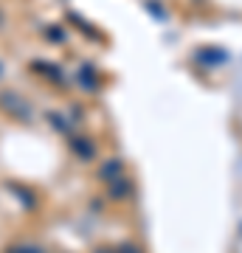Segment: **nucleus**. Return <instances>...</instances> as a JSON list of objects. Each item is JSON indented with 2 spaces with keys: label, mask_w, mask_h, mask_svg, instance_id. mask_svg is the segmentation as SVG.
<instances>
[{
  "label": "nucleus",
  "mask_w": 242,
  "mask_h": 253,
  "mask_svg": "<svg viewBox=\"0 0 242 253\" xmlns=\"http://www.w3.org/2000/svg\"><path fill=\"white\" fill-rule=\"evenodd\" d=\"M6 253H45V251L37 248V245H11V248H6Z\"/></svg>",
  "instance_id": "nucleus-2"
},
{
  "label": "nucleus",
  "mask_w": 242,
  "mask_h": 253,
  "mask_svg": "<svg viewBox=\"0 0 242 253\" xmlns=\"http://www.w3.org/2000/svg\"><path fill=\"white\" fill-rule=\"evenodd\" d=\"M0 76H3V62H0Z\"/></svg>",
  "instance_id": "nucleus-3"
},
{
  "label": "nucleus",
  "mask_w": 242,
  "mask_h": 253,
  "mask_svg": "<svg viewBox=\"0 0 242 253\" xmlns=\"http://www.w3.org/2000/svg\"><path fill=\"white\" fill-rule=\"evenodd\" d=\"M0 110H3L6 116L17 118V121H31V116H34L31 104H28L20 93H14V90H3V93H0Z\"/></svg>",
  "instance_id": "nucleus-1"
}]
</instances>
